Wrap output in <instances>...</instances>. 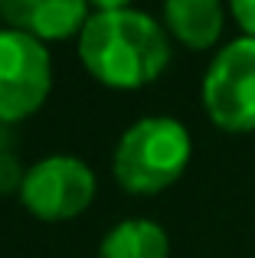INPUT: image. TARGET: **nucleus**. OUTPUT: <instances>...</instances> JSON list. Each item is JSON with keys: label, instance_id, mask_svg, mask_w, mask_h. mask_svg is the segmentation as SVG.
Here are the masks:
<instances>
[{"label": "nucleus", "instance_id": "obj_1", "mask_svg": "<svg viewBox=\"0 0 255 258\" xmlns=\"http://www.w3.org/2000/svg\"><path fill=\"white\" fill-rule=\"evenodd\" d=\"M82 66L111 88H141L170 62L167 33L144 10H95L79 33Z\"/></svg>", "mask_w": 255, "mask_h": 258}, {"label": "nucleus", "instance_id": "obj_2", "mask_svg": "<svg viewBox=\"0 0 255 258\" xmlns=\"http://www.w3.org/2000/svg\"><path fill=\"white\" fill-rule=\"evenodd\" d=\"M190 151V131L177 118L151 114L121 134L111 164L128 193H160L186 170Z\"/></svg>", "mask_w": 255, "mask_h": 258}, {"label": "nucleus", "instance_id": "obj_3", "mask_svg": "<svg viewBox=\"0 0 255 258\" xmlns=\"http://www.w3.org/2000/svg\"><path fill=\"white\" fill-rule=\"evenodd\" d=\"M203 108L223 131H255V39L239 36L216 52L203 79Z\"/></svg>", "mask_w": 255, "mask_h": 258}, {"label": "nucleus", "instance_id": "obj_4", "mask_svg": "<svg viewBox=\"0 0 255 258\" xmlns=\"http://www.w3.org/2000/svg\"><path fill=\"white\" fill-rule=\"evenodd\" d=\"M52 62L39 39L20 30H0V118L20 121L46 101Z\"/></svg>", "mask_w": 255, "mask_h": 258}, {"label": "nucleus", "instance_id": "obj_5", "mask_svg": "<svg viewBox=\"0 0 255 258\" xmlns=\"http://www.w3.org/2000/svg\"><path fill=\"white\" fill-rule=\"evenodd\" d=\"M95 196V173L72 154H52L26 170L20 200L36 219L59 222L79 216Z\"/></svg>", "mask_w": 255, "mask_h": 258}, {"label": "nucleus", "instance_id": "obj_6", "mask_svg": "<svg viewBox=\"0 0 255 258\" xmlns=\"http://www.w3.org/2000/svg\"><path fill=\"white\" fill-rule=\"evenodd\" d=\"M0 17L33 39H66L82 33L89 0H0Z\"/></svg>", "mask_w": 255, "mask_h": 258}, {"label": "nucleus", "instance_id": "obj_7", "mask_svg": "<svg viewBox=\"0 0 255 258\" xmlns=\"http://www.w3.org/2000/svg\"><path fill=\"white\" fill-rule=\"evenodd\" d=\"M167 30L190 49H206L223 33V0H164Z\"/></svg>", "mask_w": 255, "mask_h": 258}, {"label": "nucleus", "instance_id": "obj_8", "mask_svg": "<svg viewBox=\"0 0 255 258\" xmlns=\"http://www.w3.org/2000/svg\"><path fill=\"white\" fill-rule=\"evenodd\" d=\"M170 239L151 219H124L98 245V258H167Z\"/></svg>", "mask_w": 255, "mask_h": 258}, {"label": "nucleus", "instance_id": "obj_9", "mask_svg": "<svg viewBox=\"0 0 255 258\" xmlns=\"http://www.w3.org/2000/svg\"><path fill=\"white\" fill-rule=\"evenodd\" d=\"M23 180H26V170L20 167V157L13 151H4L0 154V196L20 193V189H23Z\"/></svg>", "mask_w": 255, "mask_h": 258}, {"label": "nucleus", "instance_id": "obj_10", "mask_svg": "<svg viewBox=\"0 0 255 258\" xmlns=\"http://www.w3.org/2000/svg\"><path fill=\"white\" fill-rule=\"evenodd\" d=\"M229 10L236 23L245 30V36L255 39V0H229Z\"/></svg>", "mask_w": 255, "mask_h": 258}, {"label": "nucleus", "instance_id": "obj_11", "mask_svg": "<svg viewBox=\"0 0 255 258\" xmlns=\"http://www.w3.org/2000/svg\"><path fill=\"white\" fill-rule=\"evenodd\" d=\"M89 4L95 7V10H124L131 0H89Z\"/></svg>", "mask_w": 255, "mask_h": 258}, {"label": "nucleus", "instance_id": "obj_12", "mask_svg": "<svg viewBox=\"0 0 255 258\" xmlns=\"http://www.w3.org/2000/svg\"><path fill=\"white\" fill-rule=\"evenodd\" d=\"M10 141H13V134H10V121L0 118V154L10 151Z\"/></svg>", "mask_w": 255, "mask_h": 258}, {"label": "nucleus", "instance_id": "obj_13", "mask_svg": "<svg viewBox=\"0 0 255 258\" xmlns=\"http://www.w3.org/2000/svg\"><path fill=\"white\" fill-rule=\"evenodd\" d=\"M0 20H4V17H0Z\"/></svg>", "mask_w": 255, "mask_h": 258}]
</instances>
